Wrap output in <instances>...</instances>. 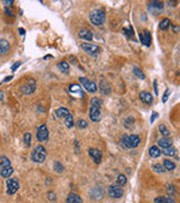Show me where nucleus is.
<instances>
[{
    "instance_id": "43",
    "label": "nucleus",
    "mask_w": 180,
    "mask_h": 203,
    "mask_svg": "<svg viewBox=\"0 0 180 203\" xmlns=\"http://www.w3.org/2000/svg\"><path fill=\"white\" fill-rule=\"evenodd\" d=\"M2 2H4L5 6H11V5L13 4V0H4Z\"/></svg>"
},
{
    "instance_id": "34",
    "label": "nucleus",
    "mask_w": 180,
    "mask_h": 203,
    "mask_svg": "<svg viewBox=\"0 0 180 203\" xmlns=\"http://www.w3.org/2000/svg\"><path fill=\"white\" fill-rule=\"evenodd\" d=\"M127 179H126V177L124 174H119L117 178V184L118 185H125Z\"/></svg>"
},
{
    "instance_id": "18",
    "label": "nucleus",
    "mask_w": 180,
    "mask_h": 203,
    "mask_svg": "<svg viewBox=\"0 0 180 203\" xmlns=\"http://www.w3.org/2000/svg\"><path fill=\"white\" fill-rule=\"evenodd\" d=\"M142 43L145 45L147 47H150V45H151V35H150L149 30H147V29H144V31H143V35H142Z\"/></svg>"
},
{
    "instance_id": "41",
    "label": "nucleus",
    "mask_w": 180,
    "mask_h": 203,
    "mask_svg": "<svg viewBox=\"0 0 180 203\" xmlns=\"http://www.w3.org/2000/svg\"><path fill=\"white\" fill-rule=\"evenodd\" d=\"M5 13H6L8 17H13V16H15V13L12 12V10H11V8H8V7H5Z\"/></svg>"
},
{
    "instance_id": "7",
    "label": "nucleus",
    "mask_w": 180,
    "mask_h": 203,
    "mask_svg": "<svg viewBox=\"0 0 180 203\" xmlns=\"http://www.w3.org/2000/svg\"><path fill=\"white\" fill-rule=\"evenodd\" d=\"M19 189V181L15 178H11V179L6 180V191H7L8 195H13L16 194Z\"/></svg>"
},
{
    "instance_id": "15",
    "label": "nucleus",
    "mask_w": 180,
    "mask_h": 203,
    "mask_svg": "<svg viewBox=\"0 0 180 203\" xmlns=\"http://www.w3.org/2000/svg\"><path fill=\"white\" fill-rule=\"evenodd\" d=\"M139 99H141V101L144 102L145 105H151V103H153V100H154V97L151 96V94L148 93V92H141V94H139Z\"/></svg>"
},
{
    "instance_id": "45",
    "label": "nucleus",
    "mask_w": 180,
    "mask_h": 203,
    "mask_svg": "<svg viewBox=\"0 0 180 203\" xmlns=\"http://www.w3.org/2000/svg\"><path fill=\"white\" fill-rule=\"evenodd\" d=\"M154 90H155V94H158V89H157V82L156 81H154Z\"/></svg>"
},
{
    "instance_id": "27",
    "label": "nucleus",
    "mask_w": 180,
    "mask_h": 203,
    "mask_svg": "<svg viewBox=\"0 0 180 203\" xmlns=\"http://www.w3.org/2000/svg\"><path fill=\"white\" fill-rule=\"evenodd\" d=\"M58 67H59V69H60V71H61V72H64V73H69V71H70V66H69L67 62H58Z\"/></svg>"
},
{
    "instance_id": "39",
    "label": "nucleus",
    "mask_w": 180,
    "mask_h": 203,
    "mask_svg": "<svg viewBox=\"0 0 180 203\" xmlns=\"http://www.w3.org/2000/svg\"><path fill=\"white\" fill-rule=\"evenodd\" d=\"M47 196H48V200H49V201H54L55 198H56L55 192H53V191H49V192L47 194Z\"/></svg>"
},
{
    "instance_id": "35",
    "label": "nucleus",
    "mask_w": 180,
    "mask_h": 203,
    "mask_svg": "<svg viewBox=\"0 0 180 203\" xmlns=\"http://www.w3.org/2000/svg\"><path fill=\"white\" fill-rule=\"evenodd\" d=\"M24 143H25V147H30V143H32V135L29 132H27L24 135Z\"/></svg>"
},
{
    "instance_id": "32",
    "label": "nucleus",
    "mask_w": 180,
    "mask_h": 203,
    "mask_svg": "<svg viewBox=\"0 0 180 203\" xmlns=\"http://www.w3.org/2000/svg\"><path fill=\"white\" fill-rule=\"evenodd\" d=\"M153 170L156 172V173H164V172H166L163 165H160V164L153 165Z\"/></svg>"
},
{
    "instance_id": "14",
    "label": "nucleus",
    "mask_w": 180,
    "mask_h": 203,
    "mask_svg": "<svg viewBox=\"0 0 180 203\" xmlns=\"http://www.w3.org/2000/svg\"><path fill=\"white\" fill-rule=\"evenodd\" d=\"M100 90H101V93L103 95H109L110 92H112V87L105 78L100 82Z\"/></svg>"
},
{
    "instance_id": "38",
    "label": "nucleus",
    "mask_w": 180,
    "mask_h": 203,
    "mask_svg": "<svg viewBox=\"0 0 180 203\" xmlns=\"http://www.w3.org/2000/svg\"><path fill=\"white\" fill-rule=\"evenodd\" d=\"M77 126H78L79 129H85L86 126H88V123H86V120H84V119H80V120H78V123H77Z\"/></svg>"
},
{
    "instance_id": "13",
    "label": "nucleus",
    "mask_w": 180,
    "mask_h": 203,
    "mask_svg": "<svg viewBox=\"0 0 180 203\" xmlns=\"http://www.w3.org/2000/svg\"><path fill=\"white\" fill-rule=\"evenodd\" d=\"M149 10H151L154 13H158V12H162L163 10V2L162 1H151L148 5Z\"/></svg>"
},
{
    "instance_id": "40",
    "label": "nucleus",
    "mask_w": 180,
    "mask_h": 203,
    "mask_svg": "<svg viewBox=\"0 0 180 203\" xmlns=\"http://www.w3.org/2000/svg\"><path fill=\"white\" fill-rule=\"evenodd\" d=\"M168 95H169V89H166V92H164L163 96H162V101L166 102L168 100Z\"/></svg>"
},
{
    "instance_id": "9",
    "label": "nucleus",
    "mask_w": 180,
    "mask_h": 203,
    "mask_svg": "<svg viewBox=\"0 0 180 203\" xmlns=\"http://www.w3.org/2000/svg\"><path fill=\"white\" fill-rule=\"evenodd\" d=\"M108 194H109V196L110 197H113V198H120V197L123 196V190H121L120 185H118V184H112V185L108 187Z\"/></svg>"
},
{
    "instance_id": "31",
    "label": "nucleus",
    "mask_w": 180,
    "mask_h": 203,
    "mask_svg": "<svg viewBox=\"0 0 180 203\" xmlns=\"http://www.w3.org/2000/svg\"><path fill=\"white\" fill-rule=\"evenodd\" d=\"M6 166H11V161L8 160L6 156H0V167H6Z\"/></svg>"
},
{
    "instance_id": "16",
    "label": "nucleus",
    "mask_w": 180,
    "mask_h": 203,
    "mask_svg": "<svg viewBox=\"0 0 180 203\" xmlns=\"http://www.w3.org/2000/svg\"><path fill=\"white\" fill-rule=\"evenodd\" d=\"M172 144H173L172 140H171V138H167V137H163V138L157 141V146H160L161 148H163V149L171 148Z\"/></svg>"
},
{
    "instance_id": "42",
    "label": "nucleus",
    "mask_w": 180,
    "mask_h": 203,
    "mask_svg": "<svg viewBox=\"0 0 180 203\" xmlns=\"http://www.w3.org/2000/svg\"><path fill=\"white\" fill-rule=\"evenodd\" d=\"M21 65H22V62H16V64H13V65H12V67H11V70H12V71H16L17 69H18V67L21 66Z\"/></svg>"
},
{
    "instance_id": "5",
    "label": "nucleus",
    "mask_w": 180,
    "mask_h": 203,
    "mask_svg": "<svg viewBox=\"0 0 180 203\" xmlns=\"http://www.w3.org/2000/svg\"><path fill=\"white\" fill-rule=\"evenodd\" d=\"M35 89H36V82H35V79L34 78H28L27 82L21 88V92L23 94H25V95H30V94H32L35 92Z\"/></svg>"
},
{
    "instance_id": "33",
    "label": "nucleus",
    "mask_w": 180,
    "mask_h": 203,
    "mask_svg": "<svg viewBox=\"0 0 180 203\" xmlns=\"http://www.w3.org/2000/svg\"><path fill=\"white\" fill-rule=\"evenodd\" d=\"M163 154H164V155H167V156H175V155H177V150L173 148V147H171V148L164 149Z\"/></svg>"
},
{
    "instance_id": "48",
    "label": "nucleus",
    "mask_w": 180,
    "mask_h": 203,
    "mask_svg": "<svg viewBox=\"0 0 180 203\" xmlns=\"http://www.w3.org/2000/svg\"><path fill=\"white\" fill-rule=\"evenodd\" d=\"M173 30H174V32H178V31H179V28H178L177 25H173Z\"/></svg>"
},
{
    "instance_id": "44",
    "label": "nucleus",
    "mask_w": 180,
    "mask_h": 203,
    "mask_svg": "<svg viewBox=\"0 0 180 203\" xmlns=\"http://www.w3.org/2000/svg\"><path fill=\"white\" fill-rule=\"evenodd\" d=\"M157 116H158V114H157L156 112H154V113L151 114V119H150V123H154V120H155V119L157 118Z\"/></svg>"
},
{
    "instance_id": "23",
    "label": "nucleus",
    "mask_w": 180,
    "mask_h": 203,
    "mask_svg": "<svg viewBox=\"0 0 180 203\" xmlns=\"http://www.w3.org/2000/svg\"><path fill=\"white\" fill-rule=\"evenodd\" d=\"M55 114H56V117L58 118H65L66 116H69L70 114V112H69V109L65 108V107H60V108H58L55 111Z\"/></svg>"
},
{
    "instance_id": "2",
    "label": "nucleus",
    "mask_w": 180,
    "mask_h": 203,
    "mask_svg": "<svg viewBox=\"0 0 180 203\" xmlns=\"http://www.w3.org/2000/svg\"><path fill=\"white\" fill-rule=\"evenodd\" d=\"M141 143V138L138 135H124L120 141V146L125 149L137 148Z\"/></svg>"
},
{
    "instance_id": "10",
    "label": "nucleus",
    "mask_w": 180,
    "mask_h": 203,
    "mask_svg": "<svg viewBox=\"0 0 180 203\" xmlns=\"http://www.w3.org/2000/svg\"><path fill=\"white\" fill-rule=\"evenodd\" d=\"M69 92L71 93V95H73L75 97H78V99H83L84 97V93H83V89L80 88L79 84H71L69 87Z\"/></svg>"
},
{
    "instance_id": "25",
    "label": "nucleus",
    "mask_w": 180,
    "mask_h": 203,
    "mask_svg": "<svg viewBox=\"0 0 180 203\" xmlns=\"http://www.w3.org/2000/svg\"><path fill=\"white\" fill-rule=\"evenodd\" d=\"M155 203H175V201L171 198V197H163V196H160V197H156L155 198Z\"/></svg>"
},
{
    "instance_id": "47",
    "label": "nucleus",
    "mask_w": 180,
    "mask_h": 203,
    "mask_svg": "<svg viewBox=\"0 0 180 203\" xmlns=\"http://www.w3.org/2000/svg\"><path fill=\"white\" fill-rule=\"evenodd\" d=\"M4 100V93H2V90H0V101H2Z\"/></svg>"
},
{
    "instance_id": "17",
    "label": "nucleus",
    "mask_w": 180,
    "mask_h": 203,
    "mask_svg": "<svg viewBox=\"0 0 180 203\" xmlns=\"http://www.w3.org/2000/svg\"><path fill=\"white\" fill-rule=\"evenodd\" d=\"M8 51H10V43H8V41L5 39H0V55L6 54Z\"/></svg>"
},
{
    "instance_id": "26",
    "label": "nucleus",
    "mask_w": 180,
    "mask_h": 203,
    "mask_svg": "<svg viewBox=\"0 0 180 203\" xmlns=\"http://www.w3.org/2000/svg\"><path fill=\"white\" fill-rule=\"evenodd\" d=\"M158 131L161 132V135H162V136L167 137V138H169V136H171V132H169L168 127H167V126H166L164 124H161L160 126H158Z\"/></svg>"
},
{
    "instance_id": "22",
    "label": "nucleus",
    "mask_w": 180,
    "mask_h": 203,
    "mask_svg": "<svg viewBox=\"0 0 180 203\" xmlns=\"http://www.w3.org/2000/svg\"><path fill=\"white\" fill-rule=\"evenodd\" d=\"M163 167L166 171H173L175 167H177V165L175 162H173L172 160H169V159H166L163 161Z\"/></svg>"
},
{
    "instance_id": "11",
    "label": "nucleus",
    "mask_w": 180,
    "mask_h": 203,
    "mask_svg": "<svg viewBox=\"0 0 180 203\" xmlns=\"http://www.w3.org/2000/svg\"><path fill=\"white\" fill-rule=\"evenodd\" d=\"M48 136H49V132H48L47 126L45 124L40 125L37 129V140L40 142H46L48 140Z\"/></svg>"
},
{
    "instance_id": "37",
    "label": "nucleus",
    "mask_w": 180,
    "mask_h": 203,
    "mask_svg": "<svg viewBox=\"0 0 180 203\" xmlns=\"http://www.w3.org/2000/svg\"><path fill=\"white\" fill-rule=\"evenodd\" d=\"M54 171L56 172V173H61V172H64V166L60 162H55L54 164Z\"/></svg>"
},
{
    "instance_id": "30",
    "label": "nucleus",
    "mask_w": 180,
    "mask_h": 203,
    "mask_svg": "<svg viewBox=\"0 0 180 203\" xmlns=\"http://www.w3.org/2000/svg\"><path fill=\"white\" fill-rule=\"evenodd\" d=\"M64 123H65V125L69 127V129H71L72 126H73V117H72V114H69V116H66V117L64 118Z\"/></svg>"
},
{
    "instance_id": "8",
    "label": "nucleus",
    "mask_w": 180,
    "mask_h": 203,
    "mask_svg": "<svg viewBox=\"0 0 180 203\" xmlns=\"http://www.w3.org/2000/svg\"><path fill=\"white\" fill-rule=\"evenodd\" d=\"M80 47L85 51L88 54L90 55H96L100 52V47L97 46V45H93V43H86V42H84V43L80 45Z\"/></svg>"
},
{
    "instance_id": "46",
    "label": "nucleus",
    "mask_w": 180,
    "mask_h": 203,
    "mask_svg": "<svg viewBox=\"0 0 180 203\" xmlns=\"http://www.w3.org/2000/svg\"><path fill=\"white\" fill-rule=\"evenodd\" d=\"M12 76H7V77L5 78V79H4V82H5V83H6V82H8V81H11V79H12Z\"/></svg>"
},
{
    "instance_id": "4",
    "label": "nucleus",
    "mask_w": 180,
    "mask_h": 203,
    "mask_svg": "<svg viewBox=\"0 0 180 203\" xmlns=\"http://www.w3.org/2000/svg\"><path fill=\"white\" fill-rule=\"evenodd\" d=\"M47 157V150L43 146H37L32 153V160L35 162H43Z\"/></svg>"
},
{
    "instance_id": "36",
    "label": "nucleus",
    "mask_w": 180,
    "mask_h": 203,
    "mask_svg": "<svg viewBox=\"0 0 180 203\" xmlns=\"http://www.w3.org/2000/svg\"><path fill=\"white\" fill-rule=\"evenodd\" d=\"M124 32H125L126 35H127V37H129V39H131V40L134 39V32H133L132 28H130V29H127V28H124Z\"/></svg>"
},
{
    "instance_id": "24",
    "label": "nucleus",
    "mask_w": 180,
    "mask_h": 203,
    "mask_svg": "<svg viewBox=\"0 0 180 203\" xmlns=\"http://www.w3.org/2000/svg\"><path fill=\"white\" fill-rule=\"evenodd\" d=\"M149 155L151 156V157H158V156H161L160 148L157 146H153L151 148L149 149Z\"/></svg>"
},
{
    "instance_id": "12",
    "label": "nucleus",
    "mask_w": 180,
    "mask_h": 203,
    "mask_svg": "<svg viewBox=\"0 0 180 203\" xmlns=\"http://www.w3.org/2000/svg\"><path fill=\"white\" fill-rule=\"evenodd\" d=\"M89 155L90 157L93 159V161H94L96 165L101 164L102 161V153L99 150V149L96 148H90L89 149Z\"/></svg>"
},
{
    "instance_id": "20",
    "label": "nucleus",
    "mask_w": 180,
    "mask_h": 203,
    "mask_svg": "<svg viewBox=\"0 0 180 203\" xmlns=\"http://www.w3.org/2000/svg\"><path fill=\"white\" fill-rule=\"evenodd\" d=\"M13 173V168L11 166H6V167H2L1 171H0V174L2 178H8L11 174Z\"/></svg>"
},
{
    "instance_id": "3",
    "label": "nucleus",
    "mask_w": 180,
    "mask_h": 203,
    "mask_svg": "<svg viewBox=\"0 0 180 203\" xmlns=\"http://www.w3.org/2000/svg\"><path fill=\"white\" fill-rule=\"evenodd\" d=\"M89 19H90L91 24L99 27V25H102V24L105 23L106 13H105V11H102V10H95V11H93V12L89 15Z\"/></svg>"
},
{
    "instance_id": "28",
    "label": "nucleus",
    "mask_w": 180,
    "mask_h": 203,
    "mask_svg": "<svg viewBox=\"0 0 180 203\" xmlns=\"http://www.w3.org/2000/svg\"><path fill=\"white\" fill-rule=\"evenodd\" d=\"M171 27V19L169 18H163L161 22H160V29L161 30H166Z\"/></svg>"
},
{
    "instance_id": "29",
    "label": "nucleus",
    "mask_w": 180,
    "mask_h": 203,
    "mask_svg": "<svg viewBox=\"0 0 180 203\" xmlns=\"http://www.w3.org/2000/svg\"><path fill=\"white\" fill-rule=\"evenodd\" d=\"M133 75L138 79H145V75L143 73V71L139 67H133Z\"/></svg>"
},
{
    "instance_id": "6",
    "label": "nucleus",
    "mask_w": 180,
    "mask_h": 203,
    "mask_svg": "<svg viewBox=\"0 0 180 203\" xmlns=\"http://www.w3.org/2000/svg\"><path fill=\"white\" fill-rule=\"evenodd\" d=\"M79 82H80V84L83 86V88L85 89L88 93H95V92L97 90L96 83H95V82H93V81H89L88 78L80 77V78H79Z\"/></svg>"
},
{
    "instance_id": "21",
    "label": "nucleus",
    "mask_w": 180,
    "mask_h": 203,
    "mask_svg": "<svg viewBox=\"0 0 180 203\" xmlns=\"http://www.w3.org/2000/svg\"><path fill=\"white\" fill-rule=\"evenodd\" d=\"M66 203H82V198L77 194H70L66 198Z\"/></svg>"
},
{
    "instance_id": "1",
    "label": "nucleus",
    "mask_w": 180,
    "mask_h": 203,
    "mask_svg": "<svg viewBox=\"0 0 180 203\" xmlns=\"http://www.w3.org/2000/svg\"><path fill=\"white\" fill-rule=\"evenodd\" d=\"M101 105L102 102L99 97H93L90 100V119L93 121H100L101 119Z\"/></svg>"
},
{
    "instance_id": "49",
    "label": "nucleus",
    "mask_w": 180,
    "mask_h": 203,
    "mask_svg": "<svg viewBox=\"0 0 180 203\" xmlns=\"http://www.w3.org/2000/svg\"><path fill=\"white\" fill-rule=\"evenodd\" d=\"M18 30H19V34H21V35H24V34H25V31H24L23 28H19Z\"/></svg>"
},
{
    "instance_id": "19",
    "label": "nucleus",
    "mask_w": 180,
    "mask_h": 203,
    "mask_svg": "<svg viewBox=\"0 0 180 203\" xmlns=\"http://www.w3.org/2000/svg\"><path fill=\"white\" fill-rule=\"evenodd\" d=\"M78 36L83 40L91 41V40H93V32L89 31V30H86V29H80V30L78 31Z\"/></svg>"
}]
</instances>
